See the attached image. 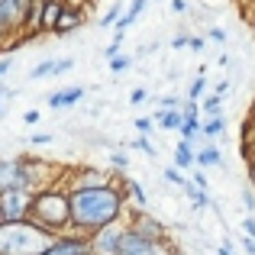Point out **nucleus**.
<instances>
[{
	"label": "nucleus",
	"instance_id": "obj_35",
	"mask_svg": "<svg viewBox=\"0 0 255 255\" xmlns=\"http://www.w3.org/2000/svg\"><path fill=\"white\" fill-rule=\"evenodd\" d=\"M187 42H191V36H187V32H178V36L171 39V49H187Z\"/></svg>",
	"mask_w": 255,
	"mask_h": 255
},
{
	"label": "nucleus",
	"instance_id": "obj_45",
	"mask_svg": "<svg viewBox=\"0 0 255 255\" xmlns=\"http://www.w3.org/2000/svg\"><path fill=\"white\" fill-rule=\"evenodd\" d=\"M243 249H246V255H255V239L252 236H243Z\"/></svg>",
	"mask_w": 255,
	"mask_h": 255
},
{
	"label": "nucleus",
	"instance_id": "obj_4",
	"mask_svg": "<svg viewBox=\"0 0 255 255\" xmlns=\"http://www.w3.org/2000/svg\"><path fill=\"white\" fill-rule=\"evenodd\" d=\"M113 181L117 178H113L110 171L97 168V165H78V168L65 171L58 184L71 194V191H87V187H104V184H113Z\"/></svg>",
	"mask_w": 255,
	"mask_h": 255
},
{
	"label": "nucleus",
	"instance_id": "obj_28",
	"mask_svg": "<svg viewBox=\"0 0 255 255\" xmlns=\"http://www.w3.org/2000/svg\"><path fill=\"white\" fill-rule=\"evenodd\" d=\"M136 129L142 132V136H152V129H155V120H152V117H136Z\"/></svg>",
	"mask_w": 255,
	"mask_h": 255
},
{
	"label": "nucleus",
	"instance_id": "obj_8",
	"mask_svg": "<svg viewBox=\"0 0 255 255\" xmlns=\"http://www.w3.org/2000/svg\"><path fill=\"white\" fill-rule=\"evenodd\" d=\"M10 187H26V191H29L23 155H16V158H0V191H10Z\"/></svg>",
	"mask_w": 255,
	"mask_h": 255
},
{
	"label": "nucleus",
	"instance_id": "obj_13",
	"mask_svg": "<svg viewBox=\"0 0 255 255\" xmlns=\"http://www.w3.org/2000/svg\"><path fill=\"white\" fill-rule=\"evenodd\" d=\"M194 165H197V168H220V165H223L220 145H200L197 155H194Z\"/></svg>",
	"mask_w": 255,
	"mask_h": 255
},
{
	"label": "nucleus",
	"instance_id": "obj_40",
	"mask_svg": "<svg viewBox=\"0 0 255 255\" xmlns=\"http://www.w3.org/2000/svg\"><path fill=\"white\" fill-rule=\"evenodd\" d=\"M145 97H149V91H145V87H136V91L129 94V104H142Z\"/></svg>",
	"mask_w": 255,
	"mask_h": 255
},
{
	"label": "nucleus",
	"instance_id": "obj_12",
	"mask_svg": "<svg viewBox=\"0 0 255 255\" xmlns=\"http://www.w3.org/2000/svg\"><path fill=\"white\" fill-rule=\"evenodd\" d=\"M152 120H155L158 129H165V132H178V129H181V123H184V113H181V107H178V110H162V107H158Z\"/></svg>",
	"mask_w": 255,
	"mask_h": 255
},
{
	"label": "nucleus",
	"instance_id": "obj_5",
	"mask_svg": "<svg viewBox=\"0 0 255 255\" xmlns=\"http://www.w3.org/2000/svg\"><path fill=\"white\" fill-rule=\"evenodd\" d=\"M29 210H32V191H26V187L0 191V213H3V223L29 220Z\"/></svg>",
	"mask_w": 255,
	"mask_h": 255
},
{
	"label": "nucleus",
	"instance_id": "obj_38",
	"mask_svg": "<svg viewBox=\"0 0 255 255\" xmlns=\"http://www.w3.org/2000/svg\"><path fill=\"white\" fill-rule=\"evenodd\" d=\"M158 104H162V110H178V97H171V94H168V97H158Z\"/></svg>",
	"mask_w": 255,
	"mask_h": 255
},
{
	"label": "nucleus",
	"instance_id": "obj_2",
	"mask_svg": "<svg viewBox=\"0 0 255 255\" xmlns=\"http://www.w3.org/2000/svg\"><path fill=\"white\" fill-rule=\"evenodd\" d=\"M29 220L42 230H49L52 236L71 230V194L62 184H49L42 191L32 194V210Z\"/></svg>",
	"mask_w": 255,
	"mask_h": 255
},
{
	"label": "nucleus",
	"instance_id": "obj_48",
	"mask_svg": "<svg viewBox=\"0 0 255 255\" xmlns=\"http://www.w3.org/2000/svg\"><path fill=\"white\" fill-rule=\"evenodd\" d=\"M3 113H6V110H3V104H0V117H3Z\"/></svg>",
	"mask_w": 255,
	"mask_h": 255
},
{
	"label": "nucleus",
	"instance_id": "obj_31",
	"mask_svg": "<svg viewBox=\"0 0 255 255\" xmlns=\"http://www.w3.org/2000/svg\"><path fill=\"white\" fill-rule=\"evenodd\" d=\"M71 68H75V58H55V78L58 75H68Z\"/></svg>",
	"mask_w": 255,
	"mask_h": 255
},
{
	"label": "nucleus",
	"instance_id": "obj_39",
	"mask_svg": "<svg viewBox=\"0 0 255 255\" xmlns=\"http://www.w3.org/2000/svg\"><path fill=\"white\" fill-rule=\"evenodd\" d=\"M194 184H197V187H204V191H207V187H210V181H207V174H204V168H197V171H194Z\"/></svg>",
	"mask_w": 255,
	"mask_h": 255
},
{
	"label": "nucleus",
	"instance_id": "obj_1",
	"mask_svg": "<svg viewBox=\"0 0 255 255\" xmlns=\"http://www.w3.org/2000/svg\"><path fill=\"white\" fill-rule=\"evenodd\" d=\"M126 191L120 181L104 187H87V191H71V230L75 233H97L100 226L117 223L126 217Z\"/></svg>",
	"mask_w": 255,
	"mask_h": 255
},
{
	"label": "nucleus",
	"instance_id": "obj_21",
	"mask_svg": "<svg viewBox=\"0 0 255 255\" xmlns=\"http://www.w3.org/2000/svg\"><path fill=\"white\" fill-rule=\"evenodd\" d=\"M178 132H181V139H187V142H194V139H197V132H200V117H191V120H184Z\"/></svg>",
	"mask_w": 255,
	"mask_h": 255
},
{
	"label": "nucleus",
	"instance_id": "obj_32",
	"mask_svg": "<svg viewBox=\"0 0 255 255\" xmlns=\"http://www.w3.org/2000/svg\"><path fill=\"white\" fill-rule=\"evenodd\" d=\"M168 10L174 13V16H184L187 13V0H168Z\"/></svg>",
	"mask_w": 255,
	"mask_h": 255
},
{
	"label": "nucleus",
	"instance_id": "obj_34",
	"mask_svg": "<svg viewBox=\"0 0 255 255\" xmlns=\"http://www.w3.org/2000/svg\"><path fill=\"white\" fill-rule=\"evenodd\" d=\"M207 39H213V42H226V29H220V26H210V29H207Z\"/></svg>",
	"mask_w": 255,
	"mask_h": 255
},
{
	"label": "nucleus",
	"instance_id": "obj_41",
	"mask_svg": "<svg viewBox=\"0 0 255 255\" xmlns=\"http://www.w3.org/2000/svg\"><path fill=\"white\" fill-rule=\"evenodd\" d=\"M39 117H42L39 110H26V113H23V123H26V126H36V123H39Z\"/></svg>",
	"mask_w": 255,
	"mask_h": 255
},
{
	"label": "nucleus",
	"instance_id": "obj_47",
	"mask_svg": "<svg viewBox=\"0 0 255 255\" xmlns=\"http://www.w3.org/2000/svg\"><path fill=\"white\" fill-rule=\"evenodd\" d=\"M6 97H13V91H6V84H3V81H0V104H3V100H6Z\"/></svg>",
	"mask_w": 255,
	"mask_h": 255
},
{
	"label": "nucleus",
	"instance_id": "obj_10",
	"mask_svg": "<svg viewBox=\"0 0 255 255\" xmlns=\"http://www.w3.org/2000/svg\"><path fill=\"white\" fill-rule=\"evenodd\" d=\"M84 100V87H62V91H52L49 97H45V104H49V110H71V107H78Z\"/></svg>",
	"mask_w": 255,
	"mask_h": 255
},
{
	"label": "nucleus",
	"instance_id": "obj_36",
	"mask_svg": "<svg viewBox=\"0 0 255 255\" xmlns=\"http://www.w3.org/2000/svg\"><path fill=\"white\" fill-rule=\"evenodd\" d=\"M243 233L255 239V217H252V213H249V217H243Z\"/></svg>",
	"mask_w": 255,
	"mask_h": 255
},
{
	"label": "nucleus",
	"instance_id": "obj_15",
	"mask_svg": "<svg viewBox=\"0 0 255 255\" xmlns=\"http://www.w3.org/2000/svg\"><path fill=\"white\" fill-rule=\"evenodd\" d=\"M181 191H184L187 197H191V204H194V210H197V213H204V210H210V207H213L210 194H207L204 187H197V184H194V181H187V184L181 187Z\"/></svg>",
	"mask_w": 255,
	"mask_h": 255
},
{
	"label": "nucleus",
	"instance_id": "obj_51",
	"mask_svg": "<svg viewBox=\"0 0 255 255\" xmlns=\"http://www.w3.org/2000/svg\"><path fill=\"white\" fill-rule=\"evenodd\" d=\"M68 3H78V0H68Z\"/></svg>",
	"mask_w": 255,
	"mask_h": 255
},
{
	"label": "nucleus",
	"instance_id": "obj_26",
	"mask_svg": "<svg viewBox=\"0 0 255 255\" xmlns=\"http://www.w3.org/2000/svg\"><path fill=\"white\" fill-rule=\"evenodd\" d=\"M132 149H139V152H145L149 158H155L158 152H155V145L149 142V136H139V139H132Z\"/></svg>",
	"mask_w": 255,
	"mask_h": 255
},
{
	"label": "nucleus",
	"instance_id": "obj_9",
	"mask_svg": "<svg viewBox=\"0 0 255 255\" xmlns=\"http://www.w3.org/2000/svg\"><path fill=\"white\" fill-rule=\"evenodd\" d=\"M84 19H87L84 3H65V10H62V16H58V26H55V32H52V36H68V32L81 29Z\"/></svg>",
	"mask_w": 255,
	"mask_h": 255
},
{
	"label": "nucleus",
	"instance_id": "obj_7",
	"mask_svg": "<svg viewBox=\"0 0 255 255\" xmlns=\"http://www.w3.org/2000/svg\"><path fill=\"white\" fill-rule=\"evenodd\" d=\"M126 223H129V230H136L139 236H149V239H171V236H168V226H165L158 217H152L149 210H142V207H136V210H126Z\"/></svg>",
	"mask_w": 255,
	"mask_h": 255
},
{
	"label": "nucleus",
	"instance_id": "obj_37",
	"mask_svg": "<svg viewBox=\"0 0 255 255\" xmlns=\"http://www.w3.org/2000/svg\"><path fill=\"white\" fill-rule=\"evenodd\" d=\"M120 45H123V42H117V39H113V42H110V45H107V49H104V58H107V62L120 55Z\"/></svg>",
	"mask_w": 255,
	"mask_h": 255
},
{
	"label": "nucleus",
	"instance_id": "obj_14",
	"mask_svg": "<svg viewBox=\"0 0 255 255\" xmlns=\"http://www.w3.org/2000/svg\"><path fill=\"white\" fill-rule=\"evenodd\" d=\"M120 184H123L126 197H129V200H132V204H136V207H142V210H145V207H149V194H145L142 181H136V178H126V174H123V178H120Z\"/></svg>",
	"mask_w": 255,
	"mask_h": 255
},
{
	"label": "nucleus",
	"instance_id": "obj_25",
	"mask_svg": "<svg viewBox=\"0 0 255 255\" xmlns=\"http://www.w3.org/2000/svg\"><path fill=\"white\" fill-rule=\"evenodd\" d=\"M110 168L113 171H123L126 174V168H129V155H126V152H110Z\"/></svg>",
	"mask_w": 255,
	"mask_h": 255
},
{
	"label": "nucleus",
	"instance_id": "obj_20",
	"mask_svg": "<svg viewBox=\"0 0 255 255\" xmlns=\"http://www.w3.org/2000/svg\"><path fill=\"white\" fill-rule=\"evenodd\" d=\"M120 16H123V3H110V10H107L104 16L97 19V26H100V29H110V26L117 23Z\"/></svg>",
	"mask_w": 255,
	"mask_h": 255
},
{
	"label": "nucleus",
	"instance_id": "obj_33",
	"mask_svg": "<svg viewBox=\"0 0 255 255\" xmlns=\"http://www.w3.org/2000/svg\"><path fill=\"white\" fill-rule=\"evenodd\" d=\"M243 204L246 210H255V187H243Z\"/></svg>",
	"mask_w": 255,
	"mask_h": 255
},
{
	"label": "nucleus",
	"instance_id": "obj_24",
	"mask_svg": "<svg viewBox=\"0 0 255 255\" xmlns=\"http://www.w3.org/2000/svg\"><path fill=\"white\" fill-rule=\"evenodd\" d=\"M204 94H207V78L197 75V78L191 81V87H187V97H191V100H200Z\"/></svg>",
	"mask_w": 255,
	"mask_h": 255
},
{
	"label": "nucleus",
	"instance_id": "obj_50",
	"mask_svg": "<svg viewBox=\"0 0 255 255\" xmlns=\"http://www.w3.org/2000/svg\"><path fill=\"white\" fill-rule=\"evenodd\" d=\"M0 223H3V213H0Z\"/></svg>",
	"mask_w": 255,
	"mask_h": 255
},
{
	"label": "nucleus",
	"instance_id": "obj_42",
	"mask_svg": "<svg viewBox=\"0 0 255 255\" xmlns=\"http://www.w3.org/2000/svg\"><path fill=\"white\" fill-rule=\"evenodd\" d=\"M204 42H207L204 36H191V42H187V49H191V52H200V49H204Z\"/></svg>",
	"mask_w": 255,
	"mask_h": 255
},
{
	"label": "nucleus",
	"instance_id": "obj_23",
	"mask_svg": "<svg viewBox=\"0 0 255 255\" xmlns=\"http://www.w3.org/2000/svg\"><path fill=\"white\" fill-rule=\"evenodd\" d=\"M132 62H136L132 55H117V58H110V71L113 75H123V71L132 68Z\"/></svg>",
	"mask_w": 255,
	"mask_h": 255
},
{
	"label": "nucleus",
	"instance_id": "obj_43",
	"mask_svg": "<svg viewBox=\"0 0 255 255\" xmlns=\"http://www.w3.org/2000/svg\"><path fill=\"white\" fill-rule=\"evenodd\" d=\"M10 68H13V58L6 55V58H0V78H6L10 75Z\"/></svg>",
	"mask_w": 255,
	"mask_h": 255
},
{
	"label": "nucleus",
	"instance_id": "obj_49",
	"mask_svg": "<svg viewBox=\"0 0 255 255\" xmlns=\"http://www.w3.org/2000/svg\"><path fill=\"white\" fill-rule=\"evenodd\" d=\"M252 32H255V16H252Z\"/></svg>",
	"mask_w": 255,
	"mask_h": 255
},
{
	"label": "nucleus",
	"instance_id": "obj_29",
	"mask_svg": "<svg viewBox=\"0 0 255 255\" xmlns=\"http://www.w3.org/2000/svg\"><path fill=\"white\" fill-rule=\"evenodd\" d=\"M181 113H184V120H191V117H200V100H191V97H187V104L181 107Z\"/></svg>",
	"mask_w": 255,
	"mask_h": 255
},
{
	"label": "nucleus",
	"instance_id": "obj_16",
	"mask_svg": "<svg viewBox=\"0 0 255 255\" xmlns=\"http://www.w3.org/2000/svg\"><path fill=\"white\" fill-rule=\"evenodd\" d=\"M194 155H197V152H194V142H187V139H181V142L174 145V165H178L181 171L194 165Z\"/></svg>",
	"mask_w": 255,
	"mask_h": 255
},
{
	"label": "nucleus",
	"instance_id": "obj_27",
	"mask_svg": "<svg viewBox=\"0 0 255 255\" xmlns=\"http://www.w3.org/2000/svg\"><path fill=\"white\" fill-rule=\"evenodd\" d=\"M152 0H129V6H126V16H132V19H139L145 13V6H149Z\"/></svg>",
	"mask_w": 255,
	"mask_h": 255
},
{
	"label": "nucleus",
	"instance_id": "obj_22",
	"mask_svg": "<svg viewBox=\"0 0 255 255\" xmlns=\"http://www.w3.org/2000/svg\"><path fill=\"white\" fill-rule=\"evenodd\" d=\"M162 178H165V181H168V184H174V187H184V184H187V181H191V178H184V171H181V168H178V165H168V168H165V171H162Z\"/></svg>",
	"mask_w": 255,
	"mask_h": 255
},
{
	"label": "nucleus",
	"instance_id": "obj_11",
	"mask_svg": "<svg viewBox=\"0 0 255 255\" xmlns=\"http://www.w3.org/2000/svg\"><path fill=\"white\" fill-rule=\"evenodd\" d=\"M68 0H42V16H39V32H55L58 16H62Z\"/></svg>",
	"mask_w": 255,
	"mask_h": 255
},
{
	"label": "nucleus",
	"instance_id": "obj_19",
	"mask_svg": "<svg viewBox=\"0 0 255 255\" xmlns=\"http://www.w3.org/2000/svg\"><path fill=\"white\" fill-rule=\"evenodd\" d=\"M52 75H55V58H45L29 71V81H42V78H52Z\"/></svg>",
	"mask_w": 255,
	"mask_h": 255
},
{
	"label": "nucleus",
	"instance_id": "obj_46",
	"mask_svg": "<svg viewBox=\"0 0 255 255\" xmlns=\"http://www.w3.org/2000/svg\"><path fill=\"white\" fill-rule=\"evenodd\" d=\"M217 65H220V68H230L233 58H230V55H220V58H217Z\"/></svg>",
	"mask_w": 255,
	"mask_h": 255
},
{
	"label": "nucleus",
	"instance_id": "obj_44",
	"mask_svg": "<svg viewBox=\"0 0 255 255\" xmlns=\"http://www.w3.org/2000/svg\"><path fill=\"white\" fill-rule=\"evenodd\" d=\"M230 91H233V84H230V81H220L217 87H213V94H220V97H226Z\"/></svg>",
	"mask_w": 255,
	"mask_h": 255
},
{
	"label": "nucleus",
	"instance_id": "obj_18",
	"mask_svg": "<svg viewBox=\"0 0 255 255\" xmlns=\"http://www.w3.org/2000/svg\"><path fill=\"white\" fill-rule=\"evenodd\" d=\"M200 113H204V117H223V97H220V94L200 97Z\"/></svg>",
	"mask_w": 255,
	"mask_h": 255
},
{
	"label": "nucleus",
	"instance_id": "obj_6",
	"mask_svg": "<svg viewBox=\"0 0 255 255\" xmlns=\"http://www.w3.org/2000/svg\"><path fill=\"white\" fill-rule=\"evenodd\" d=\"M123 233H126V217L117 220V223L100 226L97 233H91V249H94V255H120Z\"/></svg>",
	"mask_w": 255,
	"mask_h": 255
},
{
	"label": "nucleus",
	"instance_id": "obj_17",
	"mask_svg": "<svg viewBox=\"0 0 255 255\" xmlns=\"http://www.w3.org/2000/svg\"><path fill=\"white\" fill-rule=\"evenodd\" d=\"M223 132H226V117H207L200 123V136H207V139H217Z\"/></svg>",
	"mask_w": 255,
	"mask_h": 255
},
{
	"label": "nucleus",
	"instance_id": "obj_30",
	"mask_svg": "<svg viewBox=\"0 0 255 255\" xmlns=\"http://www.w3.org/2000/svg\"><path fill=\"white\" fill-rule=\"evenodd\" d=\"M52 142H55L52 132H32L29 136V145H52Z\"/></svg>",
	"mask_w": 255,
	"mask_h": 255
},
{
	"label": "nucleus",
	"instance_id": "obj_3",
	"mask_svg": "<svg viewBox=\"0 0 255 255\" xmlns=\"http://www.w3.org/2000/svg\"><path fill=\"white\" fill-rule=\"evenodd\" d=\"M52 243V233L36 226L32 220L0 223V255H39Z\"/></svg>",
	"mask_w": 255,
	"mask_h": 255
}]
</instances>
